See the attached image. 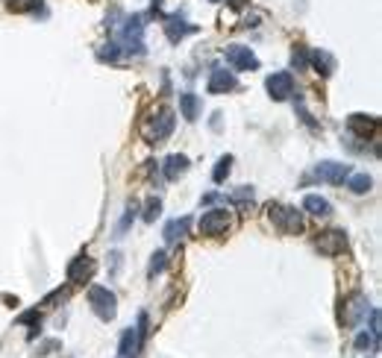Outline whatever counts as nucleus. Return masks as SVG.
Returning a JSON list of instances; mask_svg holds the SVG:
<instances>
[{"instance_id":"f257e3e1","label":"nucleus","mask_w":382,"mask_h":358,"mask_svg":"<svg viewBox=\"0 0 382 358\" xmlns=\"http://www.w3.org/2000/svg\"><path fill=\"white\" fill-rule=\"evenodd\" d=\"M89 305H92V312L103 320V323L115 320V314H118V297L109 288H103V285H92L89 288Z\"/></svg>"},{"instance_id":"f03ea898","label":"nucleus","mask_w":382,"mask_h":358,"mask_svg":"<svg viewBox=\"0 0 382 358\" xmlns=\"http://www.w3.org/2000/svg\"><path fill=\"white\" fill-rule=\"evenodd\" d=\"M268 212H270V224H274L279 232H286V235H297V232H303V215L297 212V208L274 203Z\"/></svg>"},{"instance_id":"7ed1b4c3","label":"nucleus","mask_w":382,"mask_h":358,"mask_svg":"<svg viewBox=\"0 0 382 358\" xmlns=\"http://www.w3.org/2000/svg\"><path fill=\"white\" fill-rule=\"evenodd\" d=\"M174 127H177L174 112H171V109H162L159 115H153L150 120H147V127H144V138L150 141V144H162L165 138H171Z\"/></svg>"},{"instance_id":"20e7f679","label":"nucleus","mask_w":382,"mask_h":358,"mask_svg":"<svg viewBox=\"0 0 382 358\" xmlns=\"http://www.w3.org/2000/svg\"><path fill=\"white\" fill-rule=\"evenodd\" d=\"M147 326V314H139V326H130L124 335H121V343H118V358H139V350H141V341H144V329Z\"/></svg>"},{"instance_id":"39448f33","label":"nucleus","mask_w":382,"mask_h":358,"mask_svg":"<svg viewBox=\"0 0 382 358\" xmlns=\"http://www.w3.org/2000/svg\"><path fill=\"white\" fill-rule=\"evenodd\" d=\"M229 220H232V217H229L227 208H209V212H203L197 229H200V235L215 238V235H224V232L229 229Z\"/></svg>"},{"instance_id":"423d86ee","label":"nucleus","mask_w":382,"mask_h":358,"mask_svg":"<svg viewBox=\"0 0 382 358\" xmlns=\"http://www.w3.org/2000/svg\"><path fill=\"white\" fill-rule=\"evenodd\" d=\"M224 59L229 62L236 71H256L259 68V56L244 44H229L224 47Z\"/></svg>"},{"instance_id":"0eeeda50","label":"nucleus","mask_w":382,"mask_h":358,"mask_svg":"<svg viewBox=\"0 0 382 358\" xmlns=\"http://www.w3.org/2000/svg\"><path fill=\"white\" fill-rule=\"evenodd\" d=\"M238 89V80L236 73L227 71V68H212V73H209V82H206V91L209 94H229Z\"/></svg>"},{"instance_id":"6e6552de","label":"nucleus","mask_w":382,"mask_h":358,"mask_svg":"<svg viewBox=\"0 0 382 358\" xmlns=\"http://www.w3.org/2000/svg\"><path fill=\"white\" fill-rule=\"evenodd\" d=\"M268 94L274 97V100H288V97L294 94V77L288 71H277L268 77Z\"/></svg>"},{"instance_id":"1a4fd4ad","label":"nucleus","mask_w":382,"mask_h":358,"mask_svg":"<svg viewBox=\"0 0 382 358\" xmlns=\"http://www.w3.org/2000/svg\"><path fill=\"white\" fill-rule=\"evenodd\" d=\"M94 270H97L94 258L77 256V258H73V262L68 265V282H73V285H83V282H89V279L94 276Z\"/></svg>"},{"instance_id":"9d476101","label":"nucleus","mask_w":382,"mask_h":358,"mask_svg":"<svg viewBox=\"0 0 382 358\" xmlns=\"http://www.w3.org/2000/svg\"><path fill=\"white\" fill-rule=\"evenodd\" d=\"M315 247L324 256H338V253L347 250V238H344V232L329 229V232H320V238L315 241Z\"/></svg>"},{"instance_id":"9b49d317","label":"nucleus","mask_w":382,"mask_h":358,"mask_svg":"<svg viewBox=\"0 0 382 358\" xmlns=\"http://www.w3.org/2000/svg\"><path fill=\"white\" fill-rule=\"evenodd\" d=\"M315 177L320 182H332V185H338L350 177V165H344V162H320L315 168Z\"/></svg>"},{"instance_id":"f8f14e48","label":"nucleus","mask_w":382,"mask_h":358,"mask_svg":"<svg viewBox=\"0 0 382 358\" xmlns=\"http://www.w3.org/2000/svg\"><path fill=\"white\" fill-rule=\"evenodd\" d=\"M189 156H182V153H174V156H168L165 159V165H162V174L168 182H177L180 177H186L189 174Z\"/></svg>"},{"instance_id":"ddd939ff","label":"nucleus","mask_w":382,"mask_h":358,"mask_svg":"<svg viewBox=\"0 0 382 358\" xmlns=\"http://www.w3.org/2000/svg\"><path fill=\"white\" fill-rule=\"evenodd\" d=\"M191 33H197L194 24H186V21H180V18H168V21H165V35H168L171 44H180V42L186 39V35H191Z\"/></svg>"},{"instance_id":"4468645a","label":"nucleus","mask_w":382,"mask_h":358,"mask_svg":"<svg viewBox=\"0 0 382 358\" xmlns=\"http://www.w3.org/2000/svg\"><path fill=\"white\" fill-rule=\"evenodd\" d=\"M347 127H350V132L359 135V138H367V135L379 127V120L371 118V115H350L347 118Z\"/></svg>"},{"instance_id":"2eb2a0df","label":"nucleus","mask_w":382,"mask_h":358,"mask_svg":"<svg viewBox=\"0 0 382 358\" xmlns=\"http://www.w3.org/2000/svg\"><path fill=\"white\" fill-rule=\"evenodd\" d=\"M180 112L186 120H197L200 118V97H197L194 91H182L180 94Z\"/></svg>"},{"instance_id":"dca6fc26","label":"nucleus","mask_w":382,"mask_h":358,"mask_svg":"<svg viewBox=\"0 0 382 358\" xmlns=\"http://www.w3.org/2000/svg\"><path fill=\"white\" fill-rule=\"evenodd\" d=\"M303 208L309 215H315V217H329L332 215V203L329 200H324V197H318V194H309L303 200Z\"/></svg>"},{"instance_id":"f3484780","label":"nucleus","mask_w":382,"mask_h":358,"mask_svg":"<svg viewBox=\"0 0 382 358\" xmlns=\"http://www.w3.org/2000/svg\"><path fill=\"white\" fill-rule=\"evenodd\" d=\"M189 226H191V217L171 220V224L165 226V241H168V244H177L180 238H186V235H189Z\"/></svg>"},{"instance_id":"a211bd4d","label":"nucleus","mask_w":382,"mask_h":358,"mask_svg":"<svg viewBox=\"0 0 382 358\" xmlns=\"http://www.w3.org/2000/svg\"><path fill=\"white\" fill-rule=\"evenodd\" d=\"M309 62H312V68L320 73V77H329V73L336 71V59H332L327 51H312V53H309Z\"/></svg>"},{"instance_id":"6ab92c4d","label":"nucleus","mask_w":382,"mask_h":358,"mask_svg":"<svg viewBox=\"0 0 382 358\" xmlns=\"http://www.w3.org/2000/svg\"><path fill=\"white\" fill-rule=\"evenodd\" d=\"M135 217H139V203H135V200H132V203L127 206V212H124V217H121V220H118V226H115V238H124V235H127V229L132 226V220H135Z\"/></svg>"},{"instance_id":"aec40b11","label":"nucleus","mask_w":382,"mask_h":358,"mask_svg":"<svg viewBox=\"0 0 382 358\" xmlns=\"http://www.w3.org/2000/svg\"><path fill=\"white\" fill-rule=\"evenodd\" d=\"M362 314H367V300L365 297H353L350 300V312H347V317H344V323H359V317Z\"/></svg>"},{"instance_id":"412c9836","label":"nucleus","mask_w":382,"mask_h":358,"mask_svg":"<svg viewBox=\"0 0 382 358\" xmlns=\"http://www.w3.org/2000/svg\"><path fill=\"white\" fill-rule=\"evenodd\" d=\"M371 185H374V179L367 177V174H353V177L347 179V188H350L353 194H367V191H371Z\"/></svg>"},{"instance_id":"4be33fe9","label":"nucleus","mask_w":382,"mask_h":358,"mask_svg":"<svg viewBox=\"0 0 382 358\" xmlns=\"http://www.w3.org/2000/svg\"><path fill=\"white\" fill-rule=\"evenodd\" d=\"M229 170H232V156H220L218 165H215V170H212V179H215V182H224V179L229 177Z\"/></svg>"},{"instance_id":"5701e85b","label":"nucleus","mask_w":382,"mask_h":358,"mask_svg":"<svg viewBox=\"0 0 382 358\" xmlns=\"http://www.w3.org/2000/svg\"><path fill=\"white\" fill-rule=\"evenodd\" d=\"M165 265H168V256H165V250H159V253H153L150 256V267H147V276H159L165 270Z\"/></svg>"},{"instance_id":"b1692460","label":"nucleus","mask_w":382,"mask_h":358,"mask_svg":"<svg viewBox=\"0 0 382 358\" xmlns=\"http://www.w3.org/2000/svg\"><path fill=\"white\" fill-rule=\"evenodd\" d=\"M162 215V200H159V197H150V200H147V206H144V224H153V220Z\"/></svg>"},{"instance_id":"393cba45","label":"nucleus","mask_w":382,"mask_h":358,"mask_svg":"<svg viewBox=\"0 0 382 358\" xmlns=\"http://www.w3.org/2000/svg\"><path fill=\"white\" fill-rule=\"evenodd\" d=\"M12 12H35V9H42V0H9L6 3Z\"/></svg>"},{"instance_id":"a878e982","label":"nucleus","mask_w":382,"mask_h":358,"mask_svg":"<svg viewBox=\"0 0 382 358\" xmlns=\"http://www.w3.org/2000/svg\"><path fill=\"white\" fill-rule=\"evenodd\" d=\"M376 343H379V341H374V335L362 332V335L356 338V350H367V347H374V350H376Z\"/></svg>"},{"instance_id":"bb28decb","label":"nucleus","mask_w":382,"mask_h":358,"mask_svg":"<svg viewBox=\"0 0 382 358\" xmlns=\"http://www.w3.org/2000/svg\"><path fill=\"white\" fill-rule=\"evenodd\" d=\"M244 3H248V0H229V6H232V9H238V6H244Z\"/></svg>"},{"instance_id":"cd10ccee","label":"nucleus","mask_w":382,"mask_h":358,"mask_svg":"<svg viewBox=\"0 0 382 358\" xmlns=\"http://www.w3.org/2000/svg\"><path fill=\"white\" fill-rule=\"evenodd\" d=\"M153 3H156V6H159V3H162V0H153Z\"/></svg>"}]
</instances>
